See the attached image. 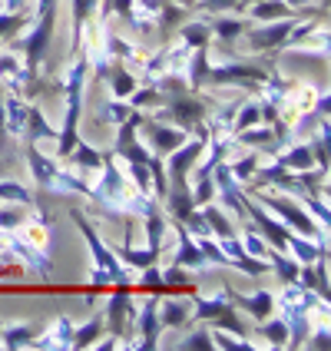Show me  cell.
I'll use <instances>...</instances> for the list:
<instances>
[{
  "label": "cell",
  "instance_id": "bcb514c9",
  "mask_svg": "<svg viewBox=\"0 0 331 351\" xmlns=\"http://www.w3.org/2000/svg\"><path fill=\"white\" fill-rule=\"evenodd\" d=\"M175 348H182V351H215L209 328H195V332H189L182 341H175Z\"/></svg>",
  "mask_w": 331,
  "mask_h": 351
},
{
  "label": "cell",
  "instance_id": "816d5d0a",
  "mask_svg": "<svg viewBox=\"0 0 331 351\" xmlns=\"http://www.w3.org/2000/svg\"><path fill=\"white\" fill-rule=\"evenodd\" d=\"M30 3H34V0H0V10H10V14H14V10H27Z\"/></svg>",
  "mask_w": 331,
  "mask_h": 351
},
{
  "label": "cell",
  "instance_id": "d6a6232c",
  "mask_svg": "<svg viewBox=\"0 0 331 351\" xmlns=\"http://www.w3.org/2000/svg\"><path fill=\"white\" fill-rule=\"evenodd\" d=\"M255 335H262V338H265V345H272V348H285V345H289V325H285V318H282V315H269V318H262V322L255 325Z\"/></svg>",
  "mask_w": 331,
  "mask_h": 351
},
{
  "label": "cell",
  "instance_id": "d4e9b609",
  "mask_svg": "<svg viewBox=\"0 0 331 351\" xmlns=\"http://www.w3.org/2000/svg\"><path fill=\"white\" fill-rule=\"evenodd\" d=\"M209 27H212V37L219 40V43H235V40L242 37L249 27H252V20L245 17H222V14H215L212 20H209Z\"/></svg>",
  "mask_w": 331,
  "mask_h": 351
},
{
  "label": "cell",
  "instance_id": "ee69618b",
  "mask_svg": "<svg viewBox=\"0 0 331 351\" xmlns=\"http://www.w3.org/2000/svg\"><path fill=\"white\" fill-rule=\"evenodd\" d=\"M298 202H302V209H305V213L312 215L315 222H318V226H321V229H325V232H328V229H331V213H328V199H321V195H302V199H298Z\"/></svg>",
  "mask_w": 331,
  "mask_h": 351
},
{
  "label": "cell",
  "instance_id": "ab89813d",
  "mask_svg": "<svg viewBox=\"0 0 331 351\" xmlns=\"http://www.w3.org/2000/svg\"><path fill=\"white\" fill-rule=\"evenodd\" d=\"M209 335H212V348H225V351H252L258 348L249 335H232V332H222V328H209Z\"/></svg>",
  "mask_w": 331,
  "mask_h": 351
},
{
  "label": "cell",
  "instance_id": "836d02e7",
  "mask_svg": "<svg viewBox=\"0 0 331 351\" xmlns=\"http://www.w3.org/2000/svg\"><path fill=\"white\" fill-rule=\"evenodd\" d=\"M0 202H10V206H23V209H37V195L30 193L23 182L17 179H0Z\"/></svg>",
  "mask_w": 331,
  "mask_h": 351
},
{
  "label": "cell",
  "instance_id": "681fc988",
  "mask_svg": "<svg viewBox=\"0 0 331 351\" xmlns=\"http://www.w3.org/2000/svg\"><path fill=\"white\" fill-rule=\"evenodd\" d=\"M331 335V328H328V318H321V325H312V332L305 335V345L302 348H318V351H325L328 348V338Z\"/></svg>",
  "mask_w": 331,
  "mask_h": 351
},
{
  "label": "cell",
  "instance_id": "d590c367",
  "mask_svg": "<svg viewBox=\"0 0 331 351\" xmlns=\"http://www.w3.org/2000/svg\"><path fill=\"white\" fill-rule=\"evenodd\" d=\"M202 215H206V222H209V229H212V239H229V235H238L235 232V226L229 222V215L222 206H215V202H206V206H199Z\"/></svg>",
  "mask_w": 331,
  "mask_h": 351
},
{
  "label": "cell",
  "instance_id": "4fadbf2b",
  "mask_svg": "<svg viewBox=\"0 0 331 351\" xmlns=\"http://www.w3.org/2000/svg\"><path fill=\"white\" fill-rule=\"evenodd\" d=\"M169 226H173V232H175V255H173V265H182L186 272H202V269H209L206 255L199 252V245H195L193 235L186 232V226H182V222H173V219H169Z\"/></svg>",
  "mask_w": 331,
  "mask_h": 351
},
{
  "label": "cell",
  "instance_id": "c3c4849f",
  "mask_svg": "<svg viewBox=\"0 0 331 351\" xmlns=\"http://www.w3.org/2000/svg\"><path fill=\"white\" fill-rule=\"evenodd\" d=\"M162 282H166V289H186L189 295L195 292L189 285V272L182 265H173V262H169V269H162Z\"/></svg>",
  "mask_w": 331,
  "mask_h": 351
},
{
  "label": "cell",
  "instance_id": "7402d4cb",
  "mask_svg": "<svg viewBox=\"0 0 331 351\" xmlns=\"http://www.w3.org/2000/svg\"><path fill=\"white\" fill-rule=\"evenodd\" d=\"M186 17H189V7H186V3H179V0H159L156 27L166 40L173 37V30H179V27L186 23Z\"/></svg>",
  "mask_w": 331,
  "mask_h": 351
},
{
  "label": "cell",
  "instance_id": "7dc6e473",
  "mask_svg": "<svg viewBox=\"0 0 331 351\" xmlns=\"http://www.w3.org/2000/svg\"><path fill=\"white\" fill-rule=\"evenodd\" d=\"M30 209H23V206H10V202H0V232H7V229H20L23 226V219H27Z\"/></svg>",
  "mask_w": 331,
  "mask_h": 351
},
{
  "label": "cell",
  "instance_id": "d6986e66",
  "mask_svg": "<svg viewBox=\"0 0 331 351\" xmlns=\"http://www.w3.org/2000/svg\"><path fill=\"white\" fill-rule=\"evenodd\" d=\"M27 110H30V99L17 97V93H3V123H7V133H10L14 139L23 136Z\"/></svg>",
  "mask_w": 331,
  "mask_h": 351
},
{
  "label": "cell",
  "instance_id": "5b68a950",
  "mask_svg": "<svg viewBox=\"0 0 331 351\" xmlns=\"http://www.w3.org/2000/svg\"><path fill=\"white\" fill-rule=\"evenodd\" d=\"M70 222H73V226L79 229V235L86 239V245H90V252H93V265L106 272V282H110V285H130V282H133L130 275H133V272H130V269H126V265L117 258L113 245H106V242H103V235H99L97 226L86 219V213L70 209Z\"/></svg>",
  "mask_w": 331,
  "mask_h": 351
},
{
  "label": "cell",
  "instance_id": "cb8c5ba5",
  "mask_svg": "<svg viewBox=\"0 0 331 351\" xmlns=\"http://www.w3.org/2000/svg\"><path fill=\"white\" fill-rule=\"evenodd\" d=\"M209 70H212V63H209V47L193 50L189 60H186V83H189V90H206V86H209Z\"/></svg>",
  "mask_w": 331,
  "mask_h": 351
},
{
  "label": "cell",
  "instance_id": "6f0895ef",
  "mask_svg": "<svg viewBox=\"0 0 331 351\" xmlns=\"http://www.w3.org/2000/svg\"><path fill=\"white\" fill-rule=\"evenodd\" d=\"M0 43H3V40H0Z\"/></svg>",
  "mask_w": 331,
  "mask_h": 351
},
{
  "label": "cell",
  "instance_id": "277c9868",
  "mask_svg": "<svg viewBox=\"0 0 331 351\" xmlns=\"http://www.w3.org/2000/svg\"><path fill=\"white\" fill-rule=\"evenodd\" d=\"M193 322H209L212 328H222V332L249 335L245 322H242V318H238V312H235L232 289H229V285L215 289L212 295L193 292Z\"/></svg>",
  "mask_w": 331,
  "mask_h": 351
},
{
  "label": "cell",
  "instance_id": "f907efd6",
  "mask_svg": "<svg viewBox=\"0 0 331 351\" xmlns=\"http://www.w3.org/2000/svg\"><path fill=\"white\" fill-rule=\"evenodd\" d=\"M199 10L202 14H242L238 0H199Z\"/></svg>",
  "mask_w": 331,
  "mask_h": 351
},
{
  "label": "cell",
  "instance_id": "8d00e7d4",
  "mask_svg": "<svg viewBox=\"0 0 331 351\" xmlns=\"http://www.w3.org/2000/svg\"><path fill=\"white\" fill-rule=\"evenodd\" d=\"M123 173H126L130 186H133L136 193L153 195V199H156V193H153V169H149V162H123Z\"/></svg>",
  "mask_w": 331,
  "mask_h": 351
},
{
  "label": "cell",
  "instance_id": "74e56055",
  "mask_svg": "<svg viewBox=\"0 0 331 351\" xmlns=\"http://www.w3.org/2000/svg\"><path fill=\"white\" fill-rule=\"evenodd\" d=\"M126 99H130V106H133V110H143V113H149V110H156V106H162V103H166V97L159 93L153 83H143V86H136V90H133Z\"/></svg>",
  "mask_w": 331,
  "mask_h": 351
},
{
  "label": "cell",
  "instance_id": "5bb4252c",
  "mask_svg": "<svg viewBox=\"0 0 331 351\" xmlns=\"http://www.w3.org/2000/svg\"><path fill=\"white\" fill-rule=\"evenodd\" d=\"M30 348H37V351H73V318H70V315H57V318L47 325V332L34 338Z\"/></svg>",
  "mask_w": 331,
  "mask_h": 351
},
{
  "label": "cell",
  "instance_id": "ba28073f",
  "mask_svg": "<svg viewBox=\"0 0 331 351\" xmlns=\"http://www.w3.org/2000/svg\"><path fill=\"white\" fill-rule=\"evenodd\" d=\"M302 14H292V17L285 20H269V23H252L242 37L249 40V53H278V50H285V40L289 34L295 30V23H298Z\"/></svg>",
  "mask_w": 331,
  "mask_h": 351
},
{
  "label": "cell",
  "instance_id": "4dcf8cb0",
  "mask_svg": "<svg viewBox=\"0 0 331 351\" xmlns=\"http://www.w3.org/2000/svg\"><path fill=\"white\" fill-rule=\"evenodd\" d=\"M249 10V20L252 23H269V20H285L292 17V14H298V10H292L285 0H258V3H252V7H245Z\"/></svg>",
  "mask_w": 331,
  "mask_h": 351
},
{
  "label": "cell",
  "instance_id": "ac0fdd59",
  "mask_svg": "<svg viewBox=\"0 0 331 351\" xmlns=\"http://www.w3.org/2000/svg\"><path fill=\"white\" fill-rule=\"evenodd\" d=\"M99 0H70V14H73V30H70V57L83 47V37H86V27H90V17L97 14Z\"/></svg>",
  "mask_w": 331,
  "mask_h": 351
},
{
  "label": "cell",
  "instance_id": "11a10c76",
  "mask_svg": "<svg viewBox=\"0 0 331 351\" xmlns=\"http://www.w3.org/2000/svg\"><path fill=\"white\" fill-rule=\"evenodd\" d=\"M252 3H258V0H238V7L245 10V7H252Z\"/></svg>",
  "mask_w": 331,
  "mask_h": 351
},
{
  "label": "cell",
  "instance_id": "db71d44e",
  "mask_svg": "<svg viewBox=\"0 0 331 351\" xmlns=\"http://www.w3.org/2000/svg\"><path fill=\"white\" fill-rule=\"evenodd\" d=\"M285 3H289L292 10H302V7H312L315 0H285Z\"/></svg>",
  "mask_w": 331,
  "mask_h": 351
},
{
  "label": "cell",
  "instance_id": "1f68e13d",
  "mask_svg": "<svg viewBox=\"0 0 331 351\" xmlns=\"http://www.w3.org/2000/svg\"><path fill=\"white\" fill-rule=\"evenodd\" d=\"M117 252V258L130 269V272H139V269H146V265H153V262H159V255L153 252V249H133V242H130V235H126V242L119 245V249H113Z\"/></svg>",
  "mask_w": 331,
  "mask_h": 351
},
{
  "label": "cell",
  "instance_id": "9f6ffc18",
  "mask_svg": "<svg viewBox=\"0 0 331 351\" xmlns=\"http://www.w3.org/2000/svg\"><path fill=\"white\" fill-rule=\"evenodd\" d=\"M179 3H186V7H189V3H195V0H179Z\"/></svg>",
  "mask_w": 331,
  "mask_h": 351
},
{
  "label": "cell",
  "instance_id": "8992f818",
  "mask_svg": "<svg viewBox=\"0 0 331 351\" xmlns=\"http://www.w3.org/2000/svg\"><path fill=\"white\" fill-rule=\"evenodd\" d=\"M0 255L17 258L20 265H23L30 275H37L40 282H50V275H53V262H50V255L43 252V249H37V245H30L17 229L0 232Z\"/></svg>",
  "mask_w": 331,
  "mask_h": 351
},
{
  "label": "cell",
  "instance_id": "603a6c76",
  "mask_svg": "<svg viewBox=\"0 0 331 351\" xmlns=\"http://www.w3.org/2000/svg\"><path fill=\"white\" fill-rule=\"evenodd\" d=\"M232 143H235V146H249V149H269V153H275V149H278L272 126H265V123H255V126H249V130H238V133H232Z\"/></svg>",
  "mask_w": 331,
  "mask_h": 351
},
{
  "label": "cell",
  "instance_id": "f546056e",
  "mask_svg": "<svg viewBox=\"0 0 331 351\" xmlns=\"http://www.w3.org/2000/svg\"><path fill=\"white\" fill-rule=\"evenodd\" d=\"M103 332H106V322H103V308H99V312L90 315L83 325H73V351L77 348H93Z\"/></svg>",
  "mask_w": 331,
  "mask_h": 351
},
{
  "label": "cell",
  "instance_id": "e0dca14e",
  "mask_svg": "<svg viewBox=\"0 0 331 351\" xmlns=\"http://www.w3.org/2000/svg\"><path fill=\"white\" fill-rule=\"evenodd\" d=\"M232 305L235 308H242L249 318L262 322V318L275 315V292H269V289H258V292H252V295L232 292Z\"/></svg>",
  "mask_w": 331,
  "mask_h": 351
},
{
  "label": "cell",
  "instance_id": "ffe728a7",
  "mask_svg": "<svg viewBox=\"0 0 331 351\" xmlns=\"http://www.w3.org/2000/svg\"><path fill=\"white\" fill-rule=\"evenodd\" d=\"M23 143H40V139H53L57 143V126L47 123V113L40 110L37 103H30L27 110V126H23Z\"/></svg>",
  "mask_w": 331,
  "mask_h": 351
},
{
  "label": "cell",
  "instance_id": "7bdbcfd3",
  "mask_svg": "<svg viewBox=\"0 0 331 351\" xmlns=\"http://www.w3.org/2000/svg\"><path fill=\"white\" fill-rule=\"evenodd\" d=\"M27 23H30V14H27V10H14V14H10V10H0V40L10 43Z\"/></svg>",
  "mask_w": 331,
  "mask_h": 351
},
{
  "label": "cell",
  "instance_id": "3957f363",
  "mask_svg": "<svg viewBox=\"0 0 331 351\" xmlns=\"http://www.w3.org/2000/svg\"><path fill=\"white\" fill-rule=\"evenodd\" d=\"M209 110H212V103L202 97V90H182V93H173V97H166V103L153 110L156 117H149V119H162V123H173V126H179L182 133H189V136H193L199 126H206V117H209Z\"/></svg>",
  "mask_w": 331,
  "mask_h": 351
},
{
  "label": "cell",
  "instance_id": "484cf974",
  "mask_svg": "<svg viewBox=\"0 0 331 351\" xmlns=\"http://www.w3.org/2000/svg\"><path fill=\"white\" fill-rule=\"evenodd\" d=\"M106 80H110V97H117V99H126L139 86V73L133 66H126V63H113Z\"/></svg>",
  "mask_w": 331,
  "mask_h": 351
},
{
  "label": "cell",
  "instance_id": "2e32d148",
  "mask_svg": "<svg viewBox=\"0 0 331 351\" xmlns=\"http://www.w3.org/2000/svg\"><path fill=\"white\" fill-rule=\"evenodd\" d=\"M0 83H3V90L7 93H17L23 97V90H27V66H23V57H20L17 50H0Z\"/></svg>",
  "mask_w": 331,
  "mask_h": 351
},
{
  "label": "cell",
  "instance_id": "f6af8a7d",
  "mask_svg": "<svg viewBox=\"0 0 331 351\" xmlns=\"http://www.w3.org/2000/svg\"><path fill=\"white\" fill-rule=\"evenodd\" d=\"M139 289H146L149 295H166V282H162V272H159V265H146V269H139Z\"/></svg>",
  "mask_w": 331,
  "mask_h": 351
},
{
  "label": "cell",
  "instance_id": "6da1fadb",
  "mask_svg": "<svg viewBox=\"0 0 331 351\" xmlns=\"http://www.w3.org/2000/svg\"><path fill=\"white\" fill-rule=\"evenodd\" d=\"M130 179L119 169V159L113 153H103V166L97 169L86 199L97 206L106 219H126V199H130Z\"/></svg>",
  "mask_w": 331,
  "mask_h": 351
},
{
  "label": "cell",
  "instance_id": "4316f807",
  "mask_svg": "<svg viewBox=\"0 0 331 351\" xmlns=\"http://www.w3.org/2000/svg\"><path fill=\"white\" fill-rule=\"evenodd\" d=\"M143 222H146V249H153L159 255L166 249V239H169V215L153 209L149 215H143Z\"/></svg>",
  "mask_w": 331,
  "mask_h": 351
},
{
  "label": "cell",
  "instance_id": "f1b7e54d",
  "mask_svg": "<svg viewBox=\"0 0 331 351\" xmlns=\"http://www.w3.org/2000/svg\"><path fill=\"white\" fill-rule=\"evenodd\" d=\"M179 40L189 47V50H199V47H209L212 43V27L206 17H195V20H186L179 27Z\"/></svg>",
  "mask_w": 331,
  "mask_h": 351
},
{
  "label": "cell",
  "instance_id": "30bf717a",
  "mask_svg": "<svg viewBox=\"0 0 331 351\" xmlns=\"http://www.w3.org/2000/svg\"><path fill=\"white\" fill-rule=\"evenodd\" d=\"M209 176L215 179V202H222L225 213L238 215V222H245V219H249V215H245V193H242V182H238L232 176V169H229V162L222 159Z\"/></svg>",
  "mask_w": 331,
  "mask_h": 351
},
{
  "label": "cell",
  "instance_id": "b9f144b4",
  "mask_svg": "<svg viewBox=\"0 0 331 351\" xmlns=\"http://www.w3.org/2000/svg\"><path fill=\"white\" fill-rule=\"evenodd\" d=\"M110 153H113L119 162H149V156H153V149H149L139 136H133L130 143H123V146L110 149Z\"/></svg>",
  "mask_w": 331,
  "mask_h": 351
},
{
  "label": "cell",
  "instance_id": "52a82bcc",
  "mask_svg": "<svg viewBox=\"0 0 331 351\" xmlns=\"http://www.w3.org/2000/svg\"><path fill=\"white\" fill-rule=\"evenodd\" d=\"M272 73V63H238V60H225V63H212L209 70V86H242L255 93V86Z\"/></svg>",
  "mask_w": 331,
  "mask_h": 351
},
{
  "label": "cell",
  "instance_id": "f5cc1de1",
  "mask_svg": "<svg viewBox=\"0 0 331 351\" xmlns=\"http://www.w3.org/2000/svg\"><path fill=\"white\" fill-rule=\"evenodd\" d=\"M7 139H10V133H7V123H3V97H0V153L7 149Z\"/></svg>",
  "mask_w": 331,
  "mask_h": 351
},
{
  "label": "cell",
  "instance_id": "7c38bea8",
  "mask_svg": "<svg viewBox=\"0 0 331 351\" xmlns=\"http://www.w3.org/2000/svg\"><path fill=\"white\" fill-rule=\"evenodd\" d=\"M143 130H146V136H149V149H153L156 156H169L175 146H182V143L189 139V133H182L179 126L162 123V119H149V113H146Z\"/></svg>",
  "mask_w": 331,
  "mask_h": 351
},
{
  "label": "cell",
  "instance_id": "44dd1931",
  "mask_svg": "<svg viewBox=\"0 0 331 351\" xmlns=\"http://www.w3.org/2000/svg\"><path fill=\"white\" fill-rule=\"evenodd\" d=\"M37 338V328L34 325H23V322H0V348H30Z\"/></svg>",
  "mask_w": 331,
  "mask_h": 351
},
{
  "label": "cell",
  "instance_id": "60d3db41",
  "mask_svg": "<svg viewBox=\"0 0 331 351\" xmlns=\"http://www.w3.org/2000/svg\"><path fill=\"white\" fill-rule=\"evenodd\" d=\"M255 123H262V110H258V99H242L238 106H235V117H232V133L238 130H249Z\"/></svg>",
  "mask_w": 331,
  "mask_h": 351
},
{
  "label": "cell",
  "instance_id": "83f0119b",
  "mask_svg": "<svg viewBox=\"0 0 331 351\" xmlns=\"http://www.w3.org/2000/svg\"><path fill=\"white\" fill-rule=\"evenodd\" d=\"M162 206H166V213L173 222H186L189 215L199 209L193 202V195H189V186H182V189H169V193L162 195Z\"/></svg>",
  "mask_w": 331,
  "mask_h": 351
},
{
  "label": "cell",
  "instance_id": "8fae6325",
  "mask_svg": "<svg viewBox=\"0 0 331 351\" xmlns=\"http://www.w3.org/2000/svg\"><path fill=\"white\" fill-rule=\"evenodd\" d=\"M133 332L143 335L139 341H133L136 351H156L159 348V295H149L146 305L136 308V322H133Z\"/></svg>",
  "mask_w": 331,
  "mask_h": 351
},
{
  "label": "cell",
  "instance_id": "f35d334b",
  "mask_svg": "<svg viewBox=\"0 0 331 351\" xmlns=\"http://www.w3.org/2000/svg\"><path fill=\"white\" fill-rule=\"evenodd\" d=\"M229 162V169L238 182H252L255 169H258V162H262V149H249L245 156H235V159H225Z\"/></svg>",
  "mask_w": 331,
  "mask_h": 351
},
{
  "label": "cell",
  "instance_id": "9a60e30c",
  "mask_svg": "<svg viewBox=\"0 0 331 351\" xmlns=\"http://www.w3.org/2000/svg\"><path fill=\"white\" fill-rule=\"evenodd\" d=\"M186 325H193V298H162L159 302V332H186Z\"/></svg>",
  "mask_w": 331,
  "mask_h": 351
},
{
  "label": "cell",
  "instance_id": "7a4b0ae2",
  "mask_svg": "<svg viewBox=\"0 0 331 351\" xmlns=\"http://www.w3.org/2000/svg\"><path fill=\"white\" fill-rule=\"evenodd\" d=\"M23 159H27V169L34 176L37 189L50 195H86L90 182L83 179V173L73 169H63L53 156H43L37 149V143H23Z\"/></svg>",
  "mask_w": 331,
  "mask_h": 351
},
{
  "label": "cell",
  "instance_id": "e575fe53",
  "mask_svg": "<svg viewBox=\"0 0 331 351\" xmlns=\"http://www.w3.org/2000/svg\"><path fill=\"white\" fill-rule=\"evenodd\" d=\"M66 159H73V166H77L79 173H97L99 166H103V149L90 146L86 139H77V146L70 149Z\"/></svg>",
  "mask_w": 331,
  "mask_h": 351
},
{
  "label": "cell",
  "instance_id": "9c48e42d",
  "mask_svg": "<svg viewBox=\"0 0 331 351\" xmlns=\"http://www.w3.org/2000/svg\"><path fill=\"white\" fill-rule=\"evenodd\" d=\"M103 322H106L110 335H117V338L130 335L133 322H136V302H133L130 285H113V295L103 305Z\"/></svg>",
  "mask_w": 331,
  "mask_h": 351
}]
</instances>
